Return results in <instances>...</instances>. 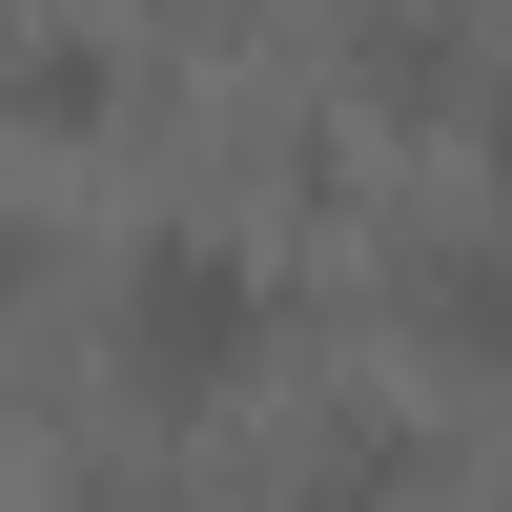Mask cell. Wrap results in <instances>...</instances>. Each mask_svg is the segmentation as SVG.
<instances>
[{"label": "cell", "instance_id": "obj_2", "mask_svg": "<svg viewBox=\"0 0 512 512\" xmlns=\"http://www.w3.org/2000/svg\"><path fill=\"white\" fill-rule=\"evenodd\" d=\"M287 512H431V431H410V410H308Z\"/></svg>", "mask_w": 512, "mask_h": 512}, {"label": "cell", "instance_id": "obj_1", "mask_svg": "<svg viewBox=\"0 0 512 512\" xmlns=\"http://www.w3.org/2000/svg\"><path fill=\"white\" fill-rule=\"evenodd\" d=\"M103 369L144 410H226L246 369H267V246L246 226H144L103 287Z\"/></svg>", "mask_w": 512, "mask_h": 512}, {"label": "cell", "instance_id": "obj_3", "mask_svg": "<svg viewBox=\"0 0 512 512\" xmlns=\"http://www.w3.org/2000/svg\"><path fill=\"white\" fill-rule=\"evenodd\" d=\"M390 287H410V328H431L451 369H492V390H512V246H492V226H451V246H410Z\"/></svg>", "mask_w": 512, "mask_h": 512}, {"label": "cell", "instance_id": "obj_4", "mask_svg": "<svg viewBox=\"0 0 512 512\" xmlns=\"http://www.w3.org/2000/svg\"><path fill=\"white\" fill-rule=\"evenodd\" d=\"M103 103H123V62H103V41H82V21H21V0H0V123H62V144H82Z\"/></svg>", "mask_w": 512, "mask_h": 512}, {"label": "cell", "instance_id": "obj_6", "mask_svg": "<svg viewBox=\"0 0 512 512\" xmlns=\"http://www.w3.org/2000/svg\"><path fill=\"white\" fill-rule=\"evenodd\" d=\"M62 512H164V492H144V472H82V492H62Z\"/></svg>", "mask_w": 512, "mask_h": 512}, {"label": "cell", "instance_id": "obj_5", "mask_svg": "<svg viewBox=\"0 0 512 512\" xmlns=\"http://www.w3.org/2000/svg\"><path fill=\"white\" fill-rule=\"evenodd\" d=\"M21 287H41V226H21V205H0V308H21Z\"/></svg>", "mask_w": 512, "mask_h": 512}]
</instances>
